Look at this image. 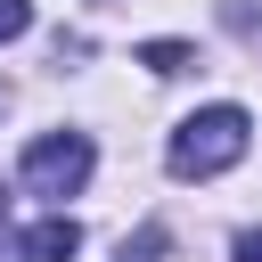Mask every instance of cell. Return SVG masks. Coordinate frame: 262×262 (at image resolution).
Returning a JSON list of instances; mask_svg holds the SVG:
<instances>
[{"label":"cell","instance_id":"obj_5","mask_svg":"<svg viewBox=\"0 0 262 262\" xmlns=\"http://www.w3.org/2000/svg\"><path fill=\"white\" fill-rule=\"evenodd\" d=\"M221 16H229V33H237V41H254V49H262V8H254V0H221Z\"/></svg>","mask_w":262,"mask_h":262},{"label":"cell","instance_id":"obj_3","mask_svg":"<svg viewBox=\"0 0 262 262\" xmlns=\"http://www.w3.org/2000/svg\"><path fill=\"white\" fill-rule=\"evenodd\" d=\"M74 254H82V221H66V213H49L16 237V262H74Z\"/></svg>","mask_w":262,"mask_h":262},{"label":"cell","instance_id":"obj_2","mask_svg":"<svg viewBox=\"0 0 262 262\" xmlns=\"http://www.w3.org/2000/svg\"><path fill=\"white\" fill-rule=\"evenodd\" d=\"M90 164H98V156H90L82 131H41V139L25 147V188H33V196H74V188L90 180Z\"/></svg>","mask_w":262,"mask_h":262},{"label":"cell","instance_id":"obj_4","mask_svg":"<svg viewBox=\"0 0 262 262\" xmlns=\"http://www.w3.org/2000/svg\"><path fill=\"white\" fill-rule=\"evenodd\" d=\"M139 66H147V74H188V66H196V49H188V41H147V49H139Z\"/></svg>","mask_w":262,"mask_h":262},{"label":"cell","instance_id":"obj_6","mask_svg":"<svg viewBox=\"0 0 262 262\" xmlns=\"http://www.w3.org/2000/svg\"><path fill=\"white\" fill-rule=\"evenodd\" d=\"M25 25H33V0H0V41H16Z\"/></svg>","mask_w":262,"mask_h":262},{"label":"cell","instance_id":"obj_8","mask_svg":"<svg viewBox=\"0 0 262 262\" xmlns=\"http://www.w3.org/2000/svg\"><path fill=\"white\" fill-rule=\"evenodd\" d=\"M0 221H8V188H0Z\"/></svg>","mask_w":262,"mask_h":262},{"label":"cell","instance_id":"obj_7","mask_svg":"<svg viewBox=\"0 0 262 262\" xmlns=\"http://www.w3.org/2000/svg\"><path fill=\"white\" fill-rule=\"evenodd\" d=\"M237 262H262V229H246V237H237Z\"/></svg>","mask_w":262,"mask_h":262},{"label":"cell","instance_id":"obj_1","mask_svg":"<svg viewBox=\"0 0 262 262\" xmlns=\"http://www.w3.org/2000/svg\"><path fill=\"white\" fill-rule=\"evenodd\" d=\"M246 147H254V115H246V106H196V115L172 131L164 164H172V180H213V172H229Z\"/></svg>","mask_w":262,"mask_h":262}]
</instances>
